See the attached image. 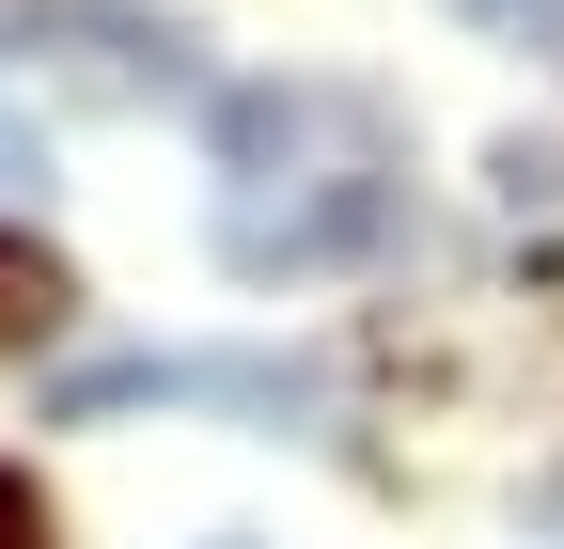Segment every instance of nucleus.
Listing matches in <instances>:
<instances>
[{
	"mask_svg": "<svg viewBox=\"0 0 564 549\" xmlns=\"http://www.w3.org/2000/svg\"><path fill=\"white\" fill-rule=\"evenodd\" d=\"M220 126V267L236 283H329L408 220V142L361 79H236L204 95Z\"/></svg>",
	"mask_w": 564,
	"mask_h": 549,
	"instance_id": "obj_1",
	"label": "nucleus"
},
{
	"mask_svg": "<svg viewBox=\"0 0 564 549\" xmlns=\"http://www.w3.org/2000/svg\"><path fill=\"white\" fill-rule=\"evenodd\" d=\"M0 63H47L63 95L95 110H173L204 95V47L173 17H141V0H0Z\"/></svg>",
	"mask_w": 564,
	"mask_h": 549,
	"instance_id": "obj_2",
	"label": "nucleus"
},
{
	"mask_svg": "<svg viewBox=\"0 0 564 549\" xmlns=\"http://www.w3.org/2000/svg\"><path fill=\"white\" fill-rule=\"evenodd\" d=\"M110 408H329L314 362H236V346H110V362H63L47 377V424H110Z\"/></svg>",
	"mask_w": 564,
	"mask_h": 549,
	"instance_id": "obj_3",
	"label": "nucleus"
},
{
	"mask_svg": "<svg viewBox=\"0 0 564 549\" xmlns=\"http://www.w3.org/2000/svg\"><path fill=\"white\" fill-rule=\"evenodd\" d=\"M47 314H63V267H47V236H32V220H0V346H32Z\"/></svg>",
	"mask_w": 564,
	"mask_h": 549,
	"instance_id": "obj_4",
	"label": "nucleus"
},
{
	"mask_svg": "<svg viewBox=\"0 0 564 549\" xmlns=\"http://www.w3.org/2000/svg\"><path fill=\"white\" fill-rule=\"evenodd\" d=\"M32 189H47V142H32V110H0V220H32Z\"/></svg>",
	"mask_w": 564,
	"mask_h": 549,
	"instance_id": "obj_5",
	"label": "nucleus"
},
{
	"mask_svg": "<svg viewBox=\"0 0 564 549\" xmlns=\"http://www.w3.org/2000/svg\"><path fill=\"white\" fill-rule=\"evenodd\" d=\"M502 204H564V142H502Z\"/></svg>",
	"mask_w": 564,
	"mask_h": 549,
	"instance_id": "obj_6",
	"label": "nucleus"
},
{
	"mask_svg": "<svg viewBox=\"0 0 564 549\" xmlns=\"http://www.w3.org/2000/svg\"><path fill=\"white\" fill-rule=\"evenodd\" d=\"M0 549H47V503H32V471L0 455Z\"/></svg>",
	"mask_w": 564,
	"mask_h": 549,
	"instance_id": "obj_7",
	"label": "nucleus"
},
{
	"mask_svg": "<svg viewBox=\"0 0 564 549\" xmlns=\"http://www.w3.org/2000/svg\"><path fill=\"white\" fill-rule=\"evenodd\" d=\"M455 17H486V32H549V47H564V0H455Z\"/></svg>",
	"mask_w": 564,
	"mask_h": 549,
	"instance_id": "obj_8",
	"label": "nucleus"
}]
</instances>
